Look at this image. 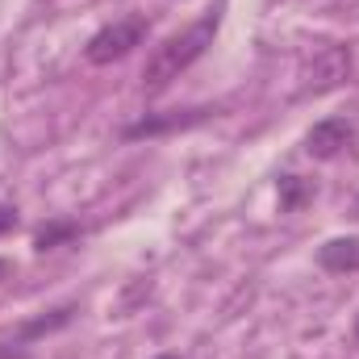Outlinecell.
Here are the masks:
<instances>
[{
	"mask_svg": "<svg viewBox=\"0 0 359 359\" xmlns=\"http://www.w3.org/2000/svg\"><path fill=\"white\" fill-rule=\"evenodd\" d=\"M351 217H359V196H355V205H351Z\"/></svg>",
	"mask_w": 359,
	"mask_h": 359,
	"instance_id": "7c38bea8",
	"label": "cell"
},
{
	"mask_svg": "<svg viewBox=\"0 0 359 359\" xmlns=\"http://www.w3.org/2000/svg\"><path fill=\"white\" fill-rule=\"evenodd\" d=\"M355 339H359V318H355Z\"/></svg>",
	"mask_w": 359,
	"mask_h": 359,
	"instance_id": "9a60e30c",
	"label": "cell"
},
{
	"mask_svg": "<svg viewBox=\"0 0 359 359\" xmlns=\"http://www.w3.org/2000/svg\"><path fill=\"white\" fill-rule=\"evenodd\" d=\"M72 238H80V222L55 217V222H46V226L34 230V251H55V247H63V243H72Z\"/></svg>",
	"mask_w": 359,
	"mask_h": 359,
	"instance_id": "ba28073f",
	"label": "cell"
},
{
	"mask_svg": "<svg viewBox=\"0 0 359 359\" xmlns=\"http://www.w3.org/2000/svg\"><path fill=\"white\" fill-rule=\"evenodd\" d=\"M4 268H8V264H4V259H0V276H4Z\"/></svg>",
	"mask_w": 359,
	"mask_h": 359,
	"instance_id": "5bb4252c",
	"label": "cell"
},
{
	"mask_svg": "<svg viewBox=\"0 0 359 359\" xmlns=\"http://www.w3.org/2000/svg\"><path fill=\"white\" fill-rule=\"evenodd\" d=\"M305 201H313V184L301 176H280V209L284 213H297Z\"/></svg>",
	"mask_w": 359,
	"mask_h": 359,
	"instance_id": "9c48e42d",
	"label": "cell"
},
{
	"mask_svg": "<svg viewBox=\"0 0 359 359\" xmlns=\"http://www.w3.org/2000/svg\"><path fill=\"white\" fill-rule=\"evenodd\" d=\"M318 264L334 276H347V271H359V238H330L318 247Z\"/></svg>",
	"mask_w": 359,
	"mask_h": 359,
	"instance_id": "8992f818",
	"label": "cell"
},
{
	"mask_svg": "<svg viewBox=\"0 0 359 359\" xmlns=\"http://www.w3.org/2000/svg\"><path fill=\"white\" fill-rule=\"evenodd\" d=\"M142 38H147V17L130 13V17H121V21H113V25L92 34L88 46H84V59L92 67H109V63L126 59L134 46H142Z\"/></svg>",
	"mask_w": 359,
	"mask_h": 359,
	"instance_id": "7a4b0ae2",
	"label": "cell"
},
{
	"mask_svg": "<svg viewBox=\"0 0 359 359\" xmlns=\"http://www.w3.org/2000/svg\"><path fill=\"white\" fill-rule=\"evenodd\" d=\"M155 359H180V355H172V351H168V355H155Z\"/></svg>",
	"mask_w": 359,
	"mask_h": 359,
	"instance_id": "4fadbf2b",
	"label": "cell"
},
{
	"mask_svg": "<svg viewBox=\"0 0 359 359\" xmlns=\"http://www.w3.org/2000/svg\"><path fill=\"white\" fill-rule=\"evenodd\" d=\"M205 117H217V109H188V113H168V117H142L134 126L121 130L126 142H138V138H155V134H168V130H188V126H201Z\"/></svg>",
	"mask_w": 359,
	"mask_h": 359,
	"instance_id": "5b68a950",
	"label": "cell"
},
{
	"mask_svg": "<svg viewBox=\"0 0 359 359\" xmlns=\"http://www.w3.org/2000/svg\"><path fill=\"white\" fill-rule=\"evenodd\" d=\"M217 25L222 17L217 13H205L196 25H188L184 34H172L163 38L151 55H147V67H142V88L147 92H163L172 80H180V72H188L217 38Z\"/></svg>",
	"mask_w": 359,
	"mask_h": 359,
	"instance_id": "6da1fadb",
	"label": "cell"
},
{
	"mask_svg": "<svg viewBox=\"0 0 359 359\" xmlns=\"http://www.w3.org/2000/svg\"><path fill=\"white\" fill-rule=\"evenodd\" d=\"M72 318H76V305H59V309H50V313L25 322V326L17 330V343H34V339H42V334H55V330H63Z\"/></svg>",
	"mask_w": 359,
	"mask_h": 359,
	"instance_id": "52a82bcc",
	"label": "cell"
},
{
	"mask_svg": "<svg viewBox=\"0 0 359 359\" xmlns=\"http://www.w3.org/2000/svg\"><path fill=\"white\" fill-rule=\"evenodd\" d=\"M0 359H25V343H0Z\"/></svg>",
	"mask_w": 359,
	"mask_h": 359,
	"instance_id": "8fae6325",
	"label": "cell"
},
{
	"mask_svg": "<svg viewBox=\"0 0 359 359\" xmlns=\"http://www.w3.org/2000/svg\"><path fill=\"white\" fill-rule=\"evenodd\" d=\"M17 205H0V234H8V230H17Z\"/></svg>",
	"mask_w": 359,
	"mask_h": 359,
	"instance_id": "30bf717a",
	"label": "cell"
},
{
	"mask_svg": "<svg viewBox=\"0 0 359 359\" xmlns=\"http://www.w3.org/2000/svg\"><path fill=\"white\" fill-rule=\"evenodd\" d=\"M351 142H355V126H351L347 117H326V121L309 126V134H305V155L318 159V163H330V159L347 155Z\"/></svg>",
	"mask_w": 359,
	"mask_h": 359,
	"instance_id": "277c9868",
	"label": "cell"
},
{
	"mask_svg": "<svg viewBox=\"0 0 359 359\" xmlns=\"http://www.w3.org/2000/svg\"><path fill=\"white\" fill-rule=\"evenodd\" d=\"M351 63H355V59H351V46H343V42H326V46H318V50L309 55L305 72H301L305 92L322 96V92L343 88V84L351 80Z\"/></svg>",
	"mask_w": 359,
	"mask_h": 359,
	"instance_id": "3957f363",
	"label": "cell"
}]
</instances>
